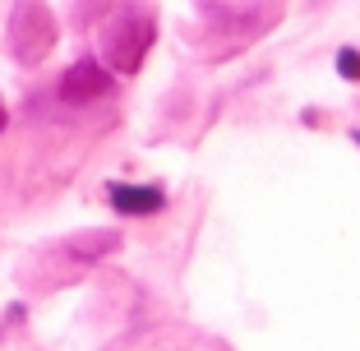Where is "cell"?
<instances>
[{
    "instance_id": "2",
    "label": "cell",
    "mask_w": 360,
    "mask_h": 351,
    "mask_svg": "<svg viewBox=\"0 0 360 351\" xmlns=\"http://www.w3.org/2000/svg\"><path fill=\"white\" fill-rule=\"evenodd\" d=\"M102 351H236V347L222 342L217 333L199 328V324L162 319V324H148V328L125 333V338H116L111 347H102Z\"/></svg>"
},
{
    "instance_id": "4",
    "label": "cell",
    "mask_w": 360,
    "mask_h": 351,
    "mask_svg": "<svg viewBox=\"0 0 360 351\" xmlns=\"http://www.w3.org/2000/svg\"><path fill=\"white\" fill-rule=\"evenodd\" d=\"M56 97H60V107H70V111L97 107V102H106V97H111V75H106L97 60H79V65H70V70H65Z\"/></svg>"
},
{
    "instance_id": "5",
    "label": "cell",
    "mask_w": 360,
    "mask_h": 351,
    "mask_svg": "<svg viewBox=\"0 0 360 351\" xmlns=\"http://www.w3.org/2000/svg\"><path fill=\"white\" fill-rule=\"evenodd\" d=\"M106 203L120 217H153L167 208V190L162 185H134V181H111L106 185Z\"/></svg>"
},
{
    "instance_id": "1",
    "label": "cell",
    "mask_w": 360,
    "mask_h": 351,
    "mask_svg": "<svg viewBox=\"0 0 360 351\" xmlns=\"http://www.w3.org/2000/svg\"><path fill=\"white\" fill-rule=\"evenodd\" d=\"M153 32H158L153 5L125 0V5L102 23V60H106V70L134 75L139 65H143V56H148V46H153Z\"/></svg>"
},
{
    "instance_id": "6",
    "label": "cell",
    "mask_w": 360,
    "mask_h": 351,
    "mask_svg": "<svg viewBox=\"0 0 360 351\" xmlns=\"http://www.w3.org/2000/svg\"><path fill=\"white\" fill-rule=\"evenodd\" d=\"M338 75L347 79V84H360V51L356 46H342L338 51Z\"/></svg>"
},
{
    "instance_id": "3",
    "label": "cell",
    "mask_w": 360,
    "mask_h": 351,
    "mask_svg": "<svg viewBox=\"0 0 360 351\" xmlns=\"http://www.w3.org/2000/svg\"><path fill=\"white\" fill-rule=\"evenodd\" d=\"M10 42L19 60H42V51L56 42V19L42 0H19L10 23Z\"/></svg>"
},
{
    "instance_id": "7",
    "label": "cell",
    "mask_w": 360,
    "mask_h": 351,
    "mask_svg": "<svg viewBox=\"0 0 360 351\" xmlns=\"http://www.w3.org/2000/svg\"><path fill=\"white\" fill-rule=\"evenodd\" d=\"M0 125H5V107H0Z\"/></svg>"
}]
</instances>
